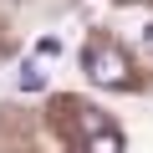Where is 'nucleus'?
Returning a JSON list of instances; mask_svg holds the SVG:
<instances>
[{"label": "nucleus", "mask_w": 153, "mask_h": 153, "mask_svg": "<svg viewBox=\"0 0 153 153\" xmlns=\"http://www.w3.org/2000/svg\"><path fill=\"white\" fill-rule=\"evenodd\" d=\"M82 66H87V76L97 87H128L133 82V66H128L123 46H112V41H92L82 51Z\"/></svg>", "instance_id": "nucleus-1"}, {"label": "nucleus", "mask_w": 153, "mask_h": 153, "mask_svg": "<svg viewBox=\"0 0 153 153\" xmlns=\"http://www.w3.org/2000/svg\"><path fill=\"white\" fill-rule=\"evenodd\" d=\"M87 153H123V133L102 123L97 133H87Z\"/></svg>", "instance_id": "nucleus-2"}, {"label": "nucleus", "mask_w": 153, "mask_h": 153, "mask_svg": "<svg viewBox=\"0 0 153 153\" xmlns=\"http://www.w3.org/2000/svg\"><path fill=\"white\" fill-rule=\"evenodd\" d=\"M16 82H21V92H41V87H46V71H41V61H26Z\"/></svg>", "instance_id": "nucleus-3"}, {"label": "nucleus", "mask_w": 153, "mask_h": 153, "mask_svg": "<svg viewBox=\"0 0 153 153\" xmlns=\"http://www.w3.org/2000/svg\"><path fill=\"white\" fill-rule=\"evenodd\" d=\"M36 56H46V61L61 56V41H56V36H41V41H36Z\"/></svg>", "instance_id": "nucleus-4"}, {"label": "nucleus", "mask_w": 153, "mask_h": 153, "mask_svg": "<svg viewBox=\"0 0 153 153\" xmlns=\"http://www.w3.org/2000/svg\"><path fill=\"white\" fill-rule=\"evenodd\" d=\"M143 41H148V46H153V21H148V26H143Z\"/></svg>", "instance_id": "nucleus-5"}]
</instances>
